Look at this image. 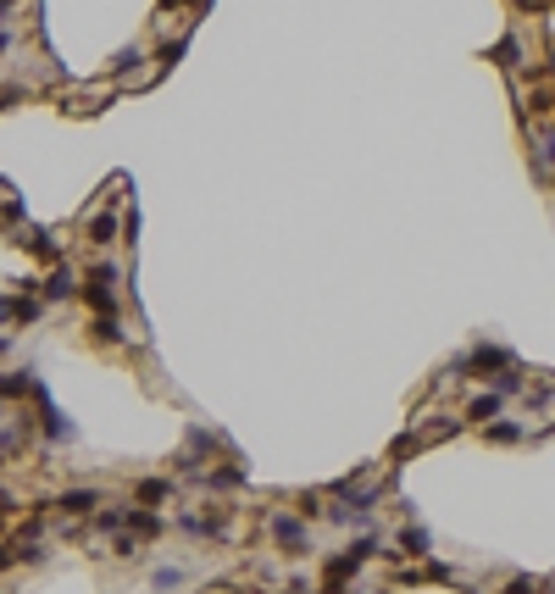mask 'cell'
I'll use <instances>...</instances> for the list:
<instances>
[{
    "label": "cell",
    "mask_w": 555,
    "mask_h": 594,
    "mask_svg": "<svg viewBox=\"0 0 555 594\" xmlns=\"http://www.w3.org/2000/svg\"><path fill=\"white\" fill-rule=\"evenodd\" d=\"M84 295H89V306H95L100 317L117 311V267H111V261H95V267L84 273Z\"/></svg>",
    "instance_id": "cell-1"
},
{
    "label": "cell",
    "mask_w": 555,
    "mask_h": 594,
    "mask_svg": "<svg viewBox=\"0 0 555 594\" xmlns=\"http://www.w3.org/2000/svg\"><path fill=\"white\" fill-rule=\"evenodd\" d=\"M400 545H405V556H423V550H428V534H423V527H411Z\"/></svg>",
    "instance_id": "cell-9"
},
{
    "label": "cell",
    "mask_w": 555,
    "mask_h": 594,
    "mask_svg": "<svg viewBox=\"0 0 555 594\" xmlns=\"http://www.w3.org/2000/svg\"><path fill=\"white\" fill-rule=\"evenodd\" d=\"M139 500H167V484H139Z\"/></svg>",
    "instance_id": "cell-11"
},
{
    "label": "cell",
    "mask_w": 555,
    "mask_h": 594,
    "mask_svg": "<svg viewBox=\"0 0 555 594\" xmlns=\"http://www.w3.org/2000/svg\"><path fill=\"white\" fill-rule=\"evenodd\" d=\"M511 594H533V583H528V578H517V583H511Z\"/></svg>",
    "instance_id": "cell-12"
},
{
    "label": "cell",
    "mask_w": 555,
    "mask_h": 594,
    "mask_svg": "<svg viewBox=\"0 0 555 594\" xmlns=\"http://www.w3.org/2000/svg\"><path fill=\"white\" fill-rule=\"evenodd\" d=\"M289 594H311V589H306V583H295V589H289Z\"/></svg>",
    "instance_id": "cell-13"
},
{
    "label": "cell",
    "mask_w": 555,
    "mask_h": 594,
    "mask_svg": "<svg viewBox=\"0 0 555 594\" xmlns=\"http://www.w3.org/2000/svg\"><path fill=\"white\" fill-rule=\"evenodd\" d=\"M12 6H17V0H0V12H12Z\"/></svg>",
    "instance_id": "cell-14"
},
{
    "label": "cell",
    "mask_w": 555,
    "mask_h": 594,
    "mask_svg": "<svg viewBox=\"0 0 555 594\" xmlns=\"http://www.w3.org/2000/svg\"><path fill=\"white\" fill-rule=\"evenodd\" d=\"M517 56H522V50H517V39H506V45H495V61H500V68H517Z\"/></svg>",
    "instance_id": "cell-10"
},
{
    "label": "cell",
    "mask_w": 555,
    "mask_h": 594,
    "mask_svg": "<svg viewBox=\"0 0 555 594\" xmlns=\"http://www.w3.org/2000/svg\"><path fill=\"white\" fill-rule=\"evenodd\" d=\"M0 567H6V550H0Z\"/></svg>",
    "instance_id": "cell-15"
},
{
    "label": "cell",
    "mask_w": 555,
    "mask_h": 594,
    "mask_svg": "<svg viewBox=\"0 0 555 594\" xmlns=\"http://www.w3.org/2000/svg\"><path fill=\"white\" fill-rule=\"evenodd\" d=\"M67 295H73V273L56 267V273L45 278V300H67Z\"/></svg>",
    "instance_id": "cell-4"
},
{
    "label": "cell",
    "mask_w": 555,
    "mask_h": 594,
    "mask_svg": "<svg viewBox=\"0 0 555 594\" xmlns=\"http://www.w3.org/2000/svg\"><path fill=\"white\" fill-rule=\"evenodd\" d=\"M500 406H506V394L489 389V394H477V401L466 406V417H472V422H489V417H500Z\"/></svg>",
    "instance_id": "cell-3"
},
{
    "label": "cell",
    "mask_w": 555,
    "mask_h": 594,
    "mask_svg": "<svg viewBox=\"0 0 555 594\" xmlns=\"http://www.w3.org/2000/svg\"><path fill=\"white\" fill-rule=\"evenodd\" d=\"M61 505H67V511H95V505H100V495H95V489H73Z\"/></svg>",
    "instance_id": "cell-6"
},
{
    "label": "cell",
    "mask_w": 555,
    "mask_h": 594,
    "mask_svg": "<svg viewBox=\"0 0 555 594\" xmlns=\"http://www.w3.org/2000/svg\"><path fill=\"white\" fill-rule=\"evenodd\" d=\"M111 234H117L111 217H95V223H89V245H111Z\"/></svg>",
    "instance_id": "cell-7"
},
{
    "label": "cell",
    "mask_w": 555,
    "mask_h": 594,
    "mask_svg": "<svg viewBox=\"0 0 555 594\" xmlns=\"http://www.w3.org/2000/svg\"><path fill=\"white\" fill-rule=\"evenodd\" d=\"M489 439H495V444H517L522 428H517V422H489Z\"/></svg>",
    "instance_id": "cell-8"
},
{
    "label": "cell",
    "mask_w": 555,
    "mask_h": 594,
    "mask_svg": "<svg viewBox=\"0 0 555 594\" xmlns=\"http://www.w3.org/2000/svg\"><path fill=\"white\" fill-rule=\"evenodd\" d=\"M533 145H539V172H544V167H555V128L533 134Z\"/></svg>",
    "instance_id": "cell-5"
},
{
    "label": "cell",
    "mask_w": 555,
    "mask_h": 594,
    "mask_svg": "<svg viewBox=\"0 0 555 594\" xmlns=\"http://www.w3.org/2000/svg\"><path fill=\"white\" fill-rule=\"evenodd\" d=\"M272 534H278V545H284L289 556H300V550H306V527H300V522H289V516H278V522H272Z\"/></svg>",
    "instance_id": "cell-2"
}]
</instances>
